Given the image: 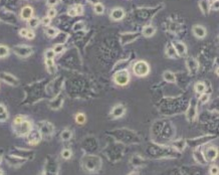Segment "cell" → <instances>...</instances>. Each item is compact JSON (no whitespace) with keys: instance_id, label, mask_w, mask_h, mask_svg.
Wrapping results in <instances>:
<instances>
[{"instance_id":"44dd1931","label":"cell","mask_w":219,"mask_h":175,"mask_svg":"<svg viewBox=\"0 0 219 175\" xmlns=\"http://www.w3.org/2000/svg\"><path fill=\"white\" fill-rule=\"evenodd\" d=\"M142 33L144 36L146 37H151L154 34L156 33V28L151 24H148L146 26H144V28L142 29Z\"/></svg>"},{"instance_id":"f546056e","label":"cell","mask_w":219,"mask_h":175,"mask_svg":"<svg viewBox=\"0 0 219 175\" xmlns=\"http://www.w3.org/2000/svg\"><path fill=\"white\" fill-rule=\"evenodd\" d=\"M94 10H95V12L97 13V14H102L105 11V7H104V5L102 4V3H97V4H95L94 6Z\"/></svg>"},{"instance_id":"9c48e42d","label":"cell","mask_w":219,"mask_h":175,"mask_svg":"<svg viewBox=\"0 0 219 175\" xmlns=\"http://www.w3.org/2000/svg\"><path fill=\"white\" fill-rule=\"evenodd\" d=\"M186 66H187L188 71H189L191 74H196L198 71V67H199V64H198L196 58L189 57H187L186 60Z\"/></svg>"},{"instance_id":"8fae6325","label":"cell","mask_w":219,"mask_h":175,"mask_svg":"<svg viewBox=\"0 0 219 175\" xmlns=\"http://www.w3.org/2000/svg\"><path fill=\"white\" fill-rule=\"evenodd\" d=\"M214 137H211V136H202V137H199V138L197 139H192V140H189V141H187V143H190L189 145L190 146H199V145H202V144H205L207 142H209L211 139H213Z\"/></svg>"},{"instance_id":"d590c367","label":"cell","mask_w":219,"mask_h":175,"mask_svg":"<svg viewBox=\"0 0 219 175\" xmlns=\"http://www.w3.org/2000/svg\"><path fill=\"white\" fill-rule=\"evenodd\" d=\"M74 9L76 10L77 15H81V14L84 13V7H83L81 5H80V4L74 5Z\"/></svg>"},{"instance_id":"1f68e13d","label":"cell","mask_w":219,"mask_h":175,"mask_svg":"<svg viewBox=\"0 0 219 175\" xmlns=\"http://www.w3.org/2000/svg\"><path fill=\"white\" fill-rule=\"evenodd\" d=\"M76 121L77 124H84L85 123V115L83 114V113H78V114L76 116Z\"/></svg>"},{"instance_id":"3957f363","label":"cell","mask_w":219,"mask_h":175,"mask_svg":"<svg viewBox=\"0 0 219 175\" xmlns=\"http://www.w3.org/2000/svg\"><path fill=\"white\" fill-rule=\"evenodd\" d=\"M133 71L138 77H146L150 73L149 64L144 60H139L134 64L133 66Z\"/></svg>"},{"instance_id":"ffe728a7","label":"cell","mask_w":219,"mask_h":175,"mask_svg":"<svg viewBox=\"0 0 219 175\" xmlns=\"http://www.w3.org/2000/svg\"><path fill=\"white\" fill-rule=\"evenodd\" d=\"M32 14H33V9L30 7V6H25V7H23L22 10H21V18L24 19V20H28L32 17Z\"/></svg>"},{"instance_id":"7402d4cb","label":"cell","mask_w":219,"mask_h":175,"mask_svg":"<svg viewBox=\"0 0 219 175\" xmlns=\"http://www.w3.org/2000/svg\"><path fill=\"white\" fill-rule=\"evenodd\" d=\"M199 7L205 15H208V13L210 12V4L208 2V0H200L199 1Z\"/></svg>"},{"instance_id":"ac0fdd59","label":"cell","mask_w":219,"mask_h":175,"mask_svg":"<svg viewBox=\"0 0 219 175\" xmlns=\"http://www.w3.org/2000/svg\"><path fill=\"white\" fill-rule=\"evenodd\" d=\"M125 112H126V108L124 107V106L123 105H117L113 108L111 114L114 118H120V117H122L125 114Z\"/></svg>"},{"instance_id":"ee69618b","label":"cell","mask_w":219,"mask_h":175,"mask_svg":"<svg viewBox=\"0 0 219 175\" xmlns=\"http://www.w3.org/2000/svg\"><path fill=\"white\" fill-rule=\"evenodd\" d=\"M50 21H51V18H49L48 16H45L44 18H42V21H41V22H42L43 25H49Z\"/></svg>"},{"instance_id":"7c38bea8","label":"cell","mask_w":219,"mask_h":175,"mask_svg":"<svg viewBox=\"0 0 219 175\" xmlns=\"http://www.w3.org/2000/svg\"><path fill=\"white\" fill-rule=\"evenodd\" d=\"M172 46H174V49H175L177 56L184 57L187 53V47H186V46L183 42H173Z\"/></svg>"},{"instance_id":"681fc988","label":"cell","mask_w":219,"mask_h":175,"mask_svg":"<svg viewBox=\"0 0 219 175\" xmlns=\"http://www.w3.org/2000/svg\"><path fill=\"white\" fill-rule=\"evenodd\" d=\"M91 3H94V4H97V3L100 2V0H88Z\"/></svg>"},{"instance_id":"484cf974","label":"cell","mask_w":219,"mask_h":175,"mask_svg":"<svg viewBox=\"0 0 219 175\" xmlns=\"http://www.w3.org/2000/svg\"><path fill=\"white\" fill-rule=\"evenodd\" d=\"M8 119V113L5 106L0 104V122H5Z\"/></svg>"},{"instance_id":"4dcf8cb0","label":"cell","mask_w":219,"mask_h":175,"mask_svg":"<svg viewBox=\"0 0 219 175\" xmlns=\"http://www.w3.org/2000/svg\"><path fill=\"white\" fill-rule=\"evenodd\" d=\"M39 24V19L36 18V17H31L30 19H28V25L31 27V28H35Z\"/></svg>"},{"instance_id":"c3c4849f","label":"cell","mask_w":219,"mask_h":175,"mask_svg":"<svg viewBox=\"0 0 219 175\" xmlns=\"http://www.w3.org/2000/svg\"><path fill=\"white\" fill-rule=\"evenodd\" d=\"M27 32H28V30L25 29V28H22V29L19 31V34H20V35H21L22 37H26V35H27Z\"/></svg>"},{"instance_id":"74e56055","label":"cell","mask_w":219,"mask_h":175,"mask_svg":"<svg viewBox=\"0 0 219 175\" xmlns=\"http://www.w3.org/2000/svg\"><path fill=\"white\" fill-rule=\"evenodd\" d=\"M8 53L9 50L6 46H0V57H6Z\"/></svg>"},{"instance_id":"7a4b0ae2","label":"cell","mask_w":219,"mask_h":175,"mask_svg":"<svg viewBox=\"0 0 219 175\" xmlns=\"http://www.w3.org/2000/svg\"><path fill=\"white\" fill-rule=\"evenodd\" d=\"M84 166L88 171L91 172H95L98 171L101 167V159L97 156H87L84 157V160L83 161Z\"/></svg>"},{"instance_id":"f35d334b","label":"cell","mask_w":219,"mask_h":175,"mask_svg":"<svg viewBox=\"0 0 219 175\" xmlns=\"http://www.w3.org/2000/svg\"><path fill=\"white\" fill-rule=\"evenodd\" d=\"M84 23L83 21H78V22L76 23V24H74V30H76V31H77V30L83 29V28H84Z\"/></svg>"},{"instance_id":"b9f144b4","label":"cell","mask_w":219,"mask_h":175,"mask_svg":"<svg viewBox=\"0 0 219 175\" xmlns=\"http://www.w3.org/2000/svg\"><path fill=\"white\" fill-rule=\"evenodd\" d=\"M210 9L212 10H218V0H214L210 4Z\"/></svg>"},{"instance_id":"e0dca14e","label":"cell","mask_w":219,"mask_h":175,"mask_svg":"<svg viewBox=\"0 0 219 175\" xmlns=\"http://www.w3.org/2000/svg\"><path fill=\"white\" fill-rule=\"evenodd\" d=\"M111 17L114 20H121L125 17V10L123 8H114L111 12Z\"/></svg>"},{"instance_id":"e575fe53","label":"cell","mask_w":219,"mask_h":175,"mask_svg":"<svg viewBox=\"0 0 219 175\" xmlns=\"http://www.w3.org/2000/svg\"><path fill=\"white\" fill-rule=\"evenodd\" d=\"M54 56L56 53H54L53 49H48L45 51V60H53Z\"/></svg>"},{"instance_id":"cb8c5ba5","label":"cell","mask_w":219,"mask_h":175,"mask_svg":"<svg viewBox=\"0 0 219 175\" xmlns=\"http://www.w3.org/2000/svg\"><path fill=\"white\" fill-rule=\"evenodd\" d=\"M163 78L166 82H168V83H175L176 82L175 74L172 73V71H166L165 73L163 74Z\"/></svg>"},{"instance_id":"4fadbf2b","label":"cell","mask_w":219,"mask_h":175,"mask_svg":"<svg viewBox=\"0 0 219 175\" xmlns=\"http://www.w3.org/2000/svg\"><path fill=\"white\" fill-rule=\"evenodd\" d=\"M0 78H1L2 81H4L5 83H7L8 85H11V86H17L19 84L18 80H17L14 75L10 74H6V73L0 74Z\"/></svg>"},{"instance_id":"4316f807","label":"cell","mask_w":219,"mask_h":175,"mask_svg":"<svg viewBox=\"0 0 219 175\" xmlns=\"http://www.w3.org/2000/svg\"><path fill=\"white\" fill-rule=\"evenodd\" d=\"M195 92L200 95L204 94L206 92V85L202 83V82H198V83L195 84Z\"/></svg>"},{"instance_id":"30bf717a","label":"cell","mask_w":219,"mask_h":175,"mask_svg":"<svg viewBox=\"0 0 219 175\" xmlns=\"http://www.w3.org/2000/svg\"><path fill=\"white\" fill-rule=\"evenodd\" d=\"M203 154L206 161H214L218 156L217 148L216 147H209V148L205 150V152H203Z\"/></svg>"},{"instance_id":"f907efd6","label":"cell","mask_w":219,"mask_h":175,"mask_svg":"<svg viewBox=\"0 0 219 175\" xmlns=\"http://www.w3.org/2000/svg\"><path fill=\"white\" fill-rule=\"evenodd\" d=\"M0 175H4V173H3L2 170H0Z\"/></svg>"},{"instance_id":"2e32d148","label":"cell","mask_w":219,"mask_h":175,"mask_svg":"<svg viewBox=\"0 0 219 175\" xmlns=\"http://www.w3.org/2000/svg\"><path fill=\"white\" fill-rule=\"evenodd\" d=\"M193 33L197 38H204L206 36V28L202 25H194L193 26Z\"/></svg>"},{"instance_id":"5b68a950","label":"cell","mask_w":219,"mask_h":175,"mask_svg":"<svg viewBox=\"0 0 219 175\" xmlns=\"http://www.w3.org/2000/svg\"><path fill=\"white\" fill-rule=\"evenodd\" d=\"M114 82L118 86H126L130 82V74L127 70H121L116 71L114 75Z\"/></svg>"},{"instance_id":"9a60e30c","label":"cell","mask_w":219,"mask_h":175,"mask_svg":"<svg viewBox=\"0 0 219 175\" xmlns=\"http://www.w3.org/2000/svg\"><path fill=\"white\" fill-rule=\"evenodd\" d=\"M7 163H9L10 165L12 166H20L21 164H23L26 161V159L24 158H20L18 156H15V155H9L7 156Z\"/></svg>"},{"instance_id":"d6986e66","label":"cell","mask_w":219,"mask_h":175,"mask_svg":"<svg viewBox=\"0 0 219 175\" xmlns=\"http://www.w3.org/2000/svg\"><path fill=\"white\" fill-rule=\"evenodd\" d=\"M63 96L59 95V96H56V97L54 98L52 101H51V103H50V108L53 109V110H57V109H59L61 106H63Z\"/></svg>"},{"instance_id":"ab89813d","label":"cell","mask_w":219,"mask_h":175,"mask_svg":"<svg viewBox=\"0 0 219 175\" xmlns=\"http://www.w3.org/2000/svg\"><path fill=\"white\" fill-rule=\"evenodd\" d=\"M63 50V44H56V46H54V49H53V51H54V53H60L61 51Z\"/></svg>"},{"instance_id":"f6af8a7d","label":"cell","mask_w":219,"mask_h":175,"mask_svg":"<svg viewBox=\"0 0 219 175\" xmlns=\"http://www.w3.org/2000/svg\"><path fill=\"white\" fill-rule=\"evenodd\" d=\"M60 0H47V4L50 5V6H54L56 4H59Z\"/></svg>"},{"instance_id":"816d5d0a","label":"cell","mask_w":219,"mask_h":175,"mask_svg":"<svg viewBox=\"0 0 219 175\" xmlns=\"http://www.w3.org/2000/svg\"><path fill=\"white\" fill-rule=\"evenodd\" d=\"M1 159H2V156L0 155V163H1Z\"/></svg>"},{"instance_id":"83f0119b","label":"cell","mask_w":219,"mask_h":175,"mask_svg":"<svg viewBox=\"0 0 219 175\" xmlns=\"http://www.w3.org/2000/svg\"><path fill=\"white\" fill-rule=\"evenodd\" d=\"M172 145L175 147L178 151H183L187 144H186V141H184L183 139H181V140H177V141L173 142Z\"/></svg>"},{"instance_id":"7bdbcfd3","label":"cell","mask_w":219,"mask_h":175,"mask_svg":"<svg viewBox=\"0 0 219 175\" xmlns=\"http://www.w3.org/2000/svg\"><path fill=\"white\" fill-rule=\"evenodd\" d=\"M210 174L211 175H218V167L217 166H211L210 167Z\"/></svg>"},{"instance_id":"5bb4252c","label":"cell","mask_w":219,"mask_h":175,"mask_svg":"<svg viewBox=\"0 0 219 175\" xmlns=\"http://www.w3.org/2000/svg\"><path fill=\"white\" fill-rule=\"evenodd\" d=\"M140 34L138 32H126L122 34V43L127 44L132 42H134L135 39H137Z\"/></svg>"},{"instance_id":"52a82bcc","label":"cell","mask_w":219,"mask_h":175,"mask_svg":"<svg viewBox=\"0 0 219 175\" xmlns=\"http://www.w3.org/2000/svg\"><path fill=\"white\" fill-rule=\"evenodd\" d=\"M196 104H197L196 101H195L194 99H191L189 107H188V110H187V114H186L187 120L190 122L194 121L197 116V105Z\"/></svg>"},{"instance_id":"f5cc1de1","label":"cell","mask_w":219,"mask_h":175,"mask_svg":"<svg viewBox=\"0 0 219 175\" xmlns=\"http://www.w3.org/2000/svg\"><path fill=\"white\" fill-rule=\"evenodd\" d=\"M213 1H214V0H213Z\"/></svg>"},{"instance_id":"d6a6232c","label":"cell","mask_w":219,"mask_h":175,"mask_svg":"<svg viewBox=\"0 0 219 175\" xmlns=\"http://www.w3.org/2000/svg\"><path fill=\"white\" fill-rule=\"evenodd\" d=\"M57 33H59V30L54 28V27H48L46 29V34L50 37H54L56 35H57Z\"/></svg>"},{"instance_id":"f1b7e54d","label":"cell","mask_w":219,"mask_h":175,"mask_svg":"<svg viewBox=\"0 0 219 175\" xmlns=\"http://www.w3.org/2000/svg\"><path fill=\"white\" fill-rule=\"evenodd\" d=\"M71 136H73V133H71L70 130H68V129L63 130L60 134V138L63 141H68V140L71 138Z\"/></svg>"},{"instance_id":"836d02e7","label":"cell","mask_w":219,"mask_h":175,"mask_svg":"<svg viewBox=\"0 0 219 175\" xmlns=\"http://www.w3.org/2000/svg\"><path fill=\"white\" fill-rule=\"evenodd\" d=\"M61 157H63V159H70L71 157V151L70 149L63 150V152H61Z\"/></svg>"},{"instance_id":"6da1fadb","label":"cell","mask_w":219,"mask_h":175,"mask_svg":"<svg viewBox=\"0 0 219 175\" xmlns=\"http://www.w3.org/2000/svg\"><path fill=\"white\" fill-rule=\"evenodd\" d=\"M13 130L17 136H27V134L32 130V125L28 120L24 119L20 123L13 124Z\"/></svg>"},{"instance_id":"8d00e7d4","label":"cell","mask_w":219,"mask_h":175,"mask_svg":"<svg viewBox=\"0 0 219 175\" xmlns=\"http://www.w3.org/2000/svg\"><path fill=\"white\" fill-rule=\"evenodd\" d=\"M209 101V95L207 94H202L200 96V99H199V102L202 103V104H206V103Z\"/></svg>"},{"instance_id":"277c9868","label":"cell","mask_w":219,"mask_h":175,"mask_svg":"<svg viewBox=\"0 0 219 175\" xmlns=\"http://www.w3.org/2000/svg\"><path fill=\"white\" fill-rule=\"evenodd\" d=\"M38 131L40 132V134H41L42 138L48 139L52 136L54 128L51 123L47 122V121H42V122L38 123Z\"/></svg>"},{"instance_id":"7dc6e473","label":"cell","mask_w":219,"mask_h":175,"mask_svg":"<svg viewBox=\"0 0 219 175\" xmlns=\"http://www.w3.org/2000/svg\"><path fill=\"white\" fill-rule=\"evenodd\" d=\"M67 14L70 16H77V12H76V10L74 9V7H71L70 9H68Z\"/></svg>"},{"instance_id":"ba28073f","label":"cell","mask_w":219,"mask_h":175,"mask_svg":"<svg viewBox=\"0 0 219 175\" xmlns=\"http://www.w3.org/2000/svg\"><path fill=\"white\" fill-rule=\"evenodd\" d=\"M14 53L17 54V56L21 57H29L30 54L33 53V49H31L30 46H14Z\"/></svg>"},{"instance_id":"603a6c76","label":"cell","mask_w":219,"mask_h":175,"mask_svg":"<svg viewBox=\"0 0 219 175\" xmlns=\"http://www.w3.org/2000/svg\"><path fill=\"white\" fill-rule=\"evenodd\" d=\"M194 158H195V160L197 161V162H199L200 164H206V162H207V161L205 160L204 154H203L202 151H201V149L195 150V152H194Z\"/></svg>"},{"instance_id":"bcb514c9","label":"cell","mask_w":219,"mask_h":175,"mask_svg":"<svg viewBox=\"0 0 219 175\" xmlns=\"http://www.w3.org/2000/svg\"><path fill=\"white\" fill-rule=\"evenodd\" d=\"M34 36H35V34L32 31V30H28V32H27V35H26V38L28 39H32L34 38Z\"/></svg>"},{"instance_id":"60d3db41","label":"cell","mask_w":219,"mask_h":175,"mask_svg":"<svg viewBox=\"0 0 219 175\" xmlns=\"http://www.w3.org/2000/svg\"><path fill=\"white\" fill-rule=\"evenodd\" d=\"M56 15V10L54 8H49L48 11H47V16L49 17V18H52Z\"/></svg>"},{"instance_id":"d4e9b609","label":"cell","mask_w":219,"mask_h":175,"mask_svg":"<svg viewBox=\"0 0 219 175\" xmlns=\"http://www.w3.org/2000/svg\"><path fill=\"white\" fill-rule=\"evenodd\" d=\"M165 53L169 57H173V58H176L177 57V53L175 51V49H174V46H172V43H168L166 46V49H165Z\"/></svg>"},{"instance_id":"8992f818","label":"cell","mask_w":219,"mask_h":175,"mask_svg":"<svg viewBox=\"0 0 219 175\" xmlns=\"http://www.w3.org/2000/svg\"><path fill=\"white\" fill-rule=\"evenodd\" d=\"M42 137L41 134L37 130H31L28 134H27V142H28L30 145H37L40 141H41Z\"/></svg>"}]
</instances>
